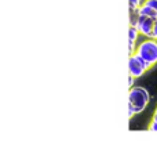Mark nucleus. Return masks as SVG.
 Masks as SVG:
<instances>
[{"label":"nucleus","instance_id":"f257e3e1","mask_svg":"<svg viewBox=\"0 0 157 141\" xmlns=\"http://www.w3.org/2000/svg\"><path fill=\"white\" fill-rule=\"evenodd\" d=\"M150 103V94L147 89L142 86H134L128 90V118L141 114Z\"/></svg>","mask_w":157,"mask_h":141},{"label":"nucleus","instance_id":"f03ea898","mask_svg":"<svg viewBox=\"0 0 157 141\" xmlns=\"http://www.w3.org/2000/svg\"><path fill=\"white\" fill-rule=\"evenodd\" d=\"M135 54L142 57L150 66L157 64V40L153 38H145L136 46Z\"/></svg>","mask_w":157,"mask_h":141},{"label":"nucleus","instance_id":"7ed1b4c3","mask_svg":"<svg viewBox=\"0 0 157 141\" xmlns=\"http://www.w3.org/2000/svg\"><path fill=\"white\" fill-rule=\"evenodd\" d=\"M152 66L146 62L142 57L136 54H132L128 57V75L134 76V78H141L147 72Z\"/></svg>","mask_w":157,"mask_h":141},{"label":"nucleus","instance_id":"20e7f679","mask_svg":"<svg viewBox=\"0 0 157 141\" xmlns=\"http://www.w3.org/2000/svg\"><path fill=\"white\" fill-rule=\"evenodd\" d=\"M134 14V19L130 21V25H135L138 28L139 33L144 38H152L153 35V26H155V21L156 18H150V17H142V15H136Z\"/></svg>","mask_w":157,"mask_h":141},{"label":"nucleus","instance_id":"39448f33","mask_svg":"<svg viewBox=\"0 0 157 141\" xmlns=\"http://www.w3.org/2000/svg\"><path fill=\"white\" fill-rule=\"evenodd\" d=\"M139 30L135 25H130L128 28V55L135 54L136 46H138V38H139Z\"/></svg>","mask_w":157,"mask_h":141},{"label":"nucleus","instance_id":"423d86ee","mask_svg":"<svg viewBox=\"0 0 157 141\" xmlns=\"http://www.w3.org/2000/svg\"><path fill=\"white\" fill-rule=\"evenodd\" d=\"M136 15H142V17H150V18H157V13L155 10H153L150 6H147L146 3L144 2V4L141 6V7L138 8V11H136Z\"/></svg>","mask_w":157,"mask_h":141},{"label":"nucleus","instance_id":"0eeeda50","mask_svg":"<svg viewBox=\"0 0 157 141\" xmlns=\"http://www.w3.org/2000/svg\"><path fill=\"white\" fill-rule=\"evenodd\" d=\"M142 4H144V0H128V7H130L131 13H136Z\"/></svg>","mask_w":157,"mask_h":141},{"label":"nucleus","instance_id":"6e6552de","mask_svg":"<svg viewBox=\"0 0 157 141\" xmlns=\"http://www.w3.org/2000/svg\"><path fill=\"white\" fill-rule=\"evenodd\" d=\"M145 3H146L147 6H150V7H152L153 10H155L156 13H157V0H146Z\"/></svg>","mask_w":157,"mask_h":141},{"label":"nucleus","instance_id":"1a4fd4ad","mask_svg":"<svg viewBox=\"0 0 157 141\" xmlns=\"http://www.w3.org/2000/svg\"><path fill=\"white\" fill-rule=\"evenodd\" d=\"M147 129H149L150 131H157V122L155 119H152V122L149 123V126H147Z\"/></svg>","mask_w":157,"mask_h":141},{"label":"nucleus","instance_id":"9d476101","mask_svg":"<svg viewBox=\"0 0 157 141\" xmlns=\"http://www.w3.org/2000/svg\"><path fill=\"white\" fill-rule=\"evenodd\" d=\"M134 82H135V78L131 75H128V89H131V87H134L135 84H134Z\"/></svg>","mask_w":157,"mask_h":141},{"label":"nucleus","instance_id":"9b49d317","mask_svg":"<svg viewBox=\"0 0 157 141\" xmlns=\"http://www.w3.org/2000/svg\"><path fill=\"white\" fill-rule=\"evenodd\" d=\"M152 38L157 40V18H156V21H155V26H153V35H152Z\"/></svg>","mask_w":157,"mask_h":141},{"label":"nucleus","instance_id":"f8f14e48","mask_svg":"<svg viewBox=\"0 0 157 141\" xmlns=\"http://www.w3.org/2000/svg\"><path fill=\"white\" fill-rule=\"evenodd\" d=\"M153 119H155L156 122H157V114H155V115H153Z\"/></svg>","mask_w":157,"mask_h":141},{"label":"nucleus","instance_id":"ddd939ff","mask_svg":"<svg viewBox=\"0 0 157 141\" xmlns=\"http://www.w3.org/2000/svg\"><path fill=\"white\" fill-rule=\"evenodd\" d=\"M144 2H146V0H144Z\"/></svg>","mask_w":157,"mask_h":141}]
</instances>
